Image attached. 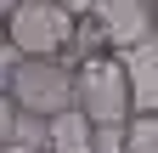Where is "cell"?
<instances>
[{"label":"cell","instance_id":"1","mask_svg":"<svg viewBox=\"0 0 158 153\" xmlns=\"http://www.w3.org/2000/svg\"><path fill=\"white\" fill-rule=\"evenodd\" d=\"M73 113L90 119L102 136H113L135 113V74L118 51H85L73 63Z\"/></svg>","mask_w":158,"mask_h":153},{"label":"cell","instance_id":"2","mask_svg":"<svg viewBox=\"0 0 158 153\" xmlns=\"http://www.w3.org/2000/svg\"><path fill=\"white\" fill-rule=\"evenodd\" d=\"M158 40V17L152 0H90L73 11V51H118L135 57L141 46Z\"/></svg>","mask_w":158,"mask_h":153},{"label":"cell","instance_id":"3","mask_svg":"<svg viewBox=\"0 0 158 153\" xmlns=\"http://www.w3.org/2000/svg\"><path fill=\"white\" fill-rule=\"evenodd\" d=\"M6 17V51L34 57V63H62L73 51V11L56 0H11L0 6Z\"/></svg>","mask_w":158,"mask_h":153},{"label":"cell","instance_id":"4","mask_svg":"<svg viewBox=\"0 0 158 153\" xmlns=\"http://www.w3.org/2000/svg\"><path fill=\"white\" fill-rule=\"evenodd\" d=\"M6 97L17 102L23 119H56L73 108V63H34V57H11L6 63Z\"/></svg>","mask_w":158,"mask_h":153},{"label":"cell","instance_id":"5","mask_svg":"<svg viewBox=\"0 0 158 153\" xmlns=\"http://www.w3.org/2000/svg\"><path fill=\"white\" fill-rule=\"evenodd\" d=\"M40 147L45 153H102V130L68 108V113H56V119H45V142Z\"/></svg>","mask_w":158,"mask_h":153},{"label":"cell","instance_id":"6","mask_svg":"<svg viewBox=\"0 0 158 153\" xmlns=\"http://www.w3.org/2000/svg\"><path fill=\"white\" fill-rule=\"evenodd\" d=\"M118 153H158V108H135L118 125Z\"/></svg>","mask_w":158,"mask_h":153},{"label":"cell","instance_id":"7","mask_svg":"<svg viewBox=\"0 0 158 153\" xmlns=\"http://www.w3.org/2000/svg\"><path fill=\"white\" fill-rule=\"evenodd\" d=\"M17 125H23V113H17V102L6 97V85H0V147L17 142Z\"/></svg>","mask_w":158,"mask_h":153},{"label":"cell","instance_id":"8","mask_svg":"<svg viewBox=\"0 0 158 153\" xmlns=\"http://www.w3.org/2000/svg\"><path fill=\"white\" fill-rule=\"evenodd\" d=\"M0 153H45V147H40V142H6Z\"/></svg>","mask_w":158,"mask_h":153},{"label":"cell","instance_id":"9","mask_svg":"<svg viewBox=\"0 0 158 153\" xmlns=\"http://www.w3.org/2000/svg\"><path fill=\"white\" fill-rule=\"evenodd\" d=\"M56 6H68V11H79V6H90V0H56Z\"/></svg>","mask_w":158,"mask_h":153},{"label":"cell","instance_id":"10","mask_svg":"<svg viewBox=\"0 0 158 153\" xmlns=\"http://www.w3.org/2000/svg\"><path fill=\"white\" fill-rule=\"evenodd\" d=\"M0 51H6V17H0Z\"/></svg>","mask_w":158,"mask_h":153},{"label":"cell","instance_id":"11","mask_svg":"<svg viewBox=\"0 0 158 153\" xmlns=\"http://www.w3.org/2000/svg\"><path fill=\"white\" fill-rule=\"evenodd\" d=\"M152 17H158V0H152Z\"/></svg>","mask_w":158,"mask_h":153}]
</instances>
